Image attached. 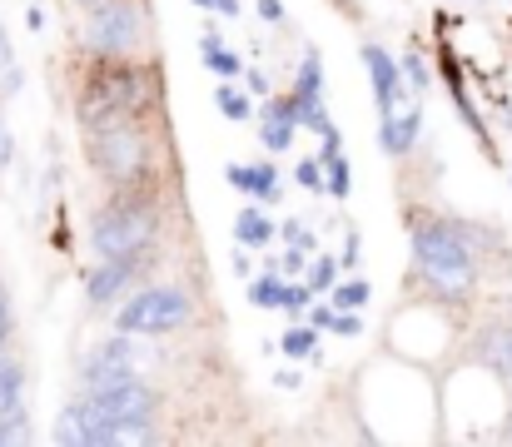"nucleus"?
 Here are the masks:
<instances>
[{"instance_id": "nucleus-25", "label": "nucleus", "mask_w": 512, "mask_h": 447, "mask_svg": "<svg viewBox=\"0 0 512 447\" xmlns=\"http://www.w3.org/2000/svg\"><path fill=\"white\" fill-rule=\"evenodd\" d=\"M309 284H314V294H319V289H334V284H339V264H334V259H314Z\"/></svg>"}, {"instance_id": "nucleus-13", "label": "nucleus", "mask_w": 512, "mask_h": 447, "mask_svg": "<svg viewBox=\"0 0 512 447\" xmlns=\"http://www.w3.org/2000/svg\"><path fill=\"white\" fill-rule=\"evenodd\" d=\"M383 149L388 154H408L413 140H418V110H408V115H383Z\"/></svg>"}, {"instance_id": "nucleus-26", "label": "nucleus", "mask_w": 512, "mask_h": 447, "mask_svg": "<svg viewBox=\"0 0 512 447\" xmlns=\"http://www.w3.org/2000/svg\"><path fill=\"white\" fill-rule=\"evenodd\" d=\"M309 298H314V284H294V279L284 284V308H289V313H304Z\"/></svg>"}, {"instance_id": "nucleus-5", "label": "nucleus", "mask_w": 512, "mask_h": 447, "mask_svg": "<svg viewBox=\"0 0 512 447\" xmlns=\"http://www.w3.org/2000/svg\"><path fill=\"white\" fill-rule=\"evenodd\" d=\"M189 318V298L179 294V289H145V294H135L125 308H120V333H145V338H155V333H170Z\"/></svg>"}, {"instance_id": "nucleus-11", "label": "nucleus", "mask_w": 512, "mask_h": 447, "mask_svg": "<svg viewBox=\"0 0 512 447\" xmlns=\"http://www.w3.org/2000/svg\"><path fill=\"white\" fill-rule=\"evenodd\" d=\"M130 279H135V254H130V259H105V264L85 279V294H90V303H110Z\"/></svg>"}, {"instance_id": "nucleus-4", "label": "nucleus", "mask_w": 512, "mask_h": 447, "mask_svg": "<svg viewBox=\"0 0 512 447\" xmlns=\"http://www.w3.org/2000/svg\"><path fill=\"white\" fill-rule=\"evenodd\" d=\"M145 35V15L135 0H105L90 20H85V45L95 55H130Z\"/></svg>"}, {"instance_id": "nucleus-33", "label": "nucleus", "mask_w": 512, "mask_h": 447, "mask_svg": "<svg viewBox=\"0 0 512 447\" xmlns=\"http://www.w3.org/2000/svg\"><path fill=\"white\" fill-rule=\"evenodd\" d=\"M314 328H334V308H329V303L314 308Z\"/></svg>"}, {"instance_id": "nucleus-1", "label": "nucleus", "mask_w": 512, "mask_h": 447, "mask_svg": "<svg viewBox=\"0 0 512 447\" xmlns=\"http://www.w3.org/2000/svg\"><path fill=\"white\" fill-rule=\"evenodd\" d=\"M85 408V428H90V443H135L145 438V423L155 413V393L145 383H120V388H105V393H90Z\"/></svg>"}, {"instance_id": "nucleus-7", "label": "nucleus", "mask_w": 512, "mask_h": 447, "mask_svg": "<svg viewBox=\"0 0 512 447\" xmlns=\"http://www.w3.org/2000/svg\"><path fill=\"white\" fill-rule=\"evenodd\" d=\"M95 164L110 174V179H140L145 164H150V149H145V135L130 130V125H110V130H95Z\"/></svg>"}, {"instance_id": "nucleus-16", "label": "nucleus", "mask_w": 512, "mask_h": 447, "mask_svg": "<svg viewBox=\"0 0 512 447\" xmlns=\"http://www.w3.org/2000/svg\"><path fill=\"white\" fill-rule=\"evenodd\" d=\"M214 105H219V115H224V120H234V125H244V120L254 115V100H249V95H239L234 85H219V90H214Z\"/></svg>"}, {"instance_id": "nucleus-17", "label": "nucleus", "mask_w": 512, "mask_h": 447, "mask_svg": "<svg viewBox=\"0 0 512 447\" xmlns=\"http://www.w3.org/2000/svg\"><path fill=\"white\" fill-rule=\"evenodd\" d=\"M55 438H60V443H80V447H90L85 408H65V413H60V428H55Z\"/></svg>"}, {"instance_id": "nucleus-19", "label": "nucleus", "mask_w": 512, "mask_h": 447, "mask_svg": "<svg viewBox=\"0 0 512 447\" xmlns=\"http://www.w3.org/2000/svg\"><path fill=\"white\" fill-rule=\"evenodd\" d=\"M249 303L254 308H284V284L279 279H249Z\"/></svg>"}, {"instance_id": "nucleus-23", "label": "nucleus", "mask_w": 512, "mask_h": 447, "mask_svg": "<svg viewBox=\"0 0 512 447\" xmlns=\"http://www.w3.org/2000/svg\"><path fill=\"white\" fill-rule=\"evenodd\" d=\"M348 189H353V169H348V159H343V154H334V159H329V194L343 199Z\"/></svg>"}, {"instance_id": "nucleus-20", "label": "nucleus", "mask_w": 512, "mask_h": 447, "mask_svg": "<svg viewBox=\"0 0 512 447\" xmlns=\"http://www.w3.org/2000/svg\"><path fill=\"white\" fill-rule=\"evenodd\" d=\"M30 428H25V408H5L0 413V447L5 443H25Z\"/></svg>"}, {"instance_id": "nucleus-24", "label": "nucleus", "mask_w": 512, "mask_h": 447, "mask_svg": "<svg viewBox=\"0 0 512 447\" xmlns=\"http://www.w3.org/2000/svg\"><path fill=\"white\" fill-rule=\"evenodd\" d=\"M294 179H299L304 189H314V194H324V189H329V179H324V159H304V164L294 169Z\"/></svg>"}, {"instance_id": "nucleus-30", "label": "nucleus", "mask_w": 512, "mask_h": 447, "mask_svg": "<svg viewBox=\"0 0 512 447\" xmlns=\"http://www.w3.org/2000/svg\"><path fill=\"white\" fill-rule=\"evenodd\" d=\"M358 328H363V323L353 318V308H348V313H334V333H343V338H353Z\"/></svg>"}, {"instance_id": "nucleus-10", "label": "nucleus", "mask_w": 512, "mask_h": 447, "mask_svg": "<svg viewBox=\"0 0 512 447\" xmlns=\"http://www.w3.org/2000/svg\"><path fill=\"white\" fill-rule=\"evenodd\" d=\"M224 179H229L239 194L259 199V204L279 199V174H274L269 164H229V169H224Z\"/></svg>"}, {"instance_id": "nucleus-37", "label": "nucleus", "mask_w": 512, "mask_h": 447, "mask_svg": "<svg viewBox=\"0 0 512 447\" xmlns=\"http://www.w3.org/2000/svg\"><path fill=\"white\" fill-rule=\"evenodd\" d=\"M5 333H10V313H5V303H0V343H5Z\"/></svg>"}, {"instance_id": "nucleus-38", "label": "nucleus", "mask_w": 512, "mask_h": 447, "mask_svg": "<svg viewBox=\"0 0 512 447\" xmlns=\"http://www.w3.org/2000/svg\"><path fill=\"white\" fill-rule=\"evenodd\" d=\"M214 10H224V15H234V10H239V0H219Z\"/></svg>"}, {"instance_id": "nucleus-8", "label": "nucleus", "mask_w": 512, "mask_h": 447, "mask_svg": "<svg viewBox=\"0 0 512 447\" xmlns=\"http://www.w3.org/2000/svg\"><path fill=\"white\" fill-rule=\"evenodd\" d=\"M130 378H135V353H130V343H125V338L105 343V348L90 358V368H85V383H90V393L120 388V383H130Z\"/></svg>"}, {"instance_id": "nucleus-12", "label": "nucleus", "mask_w": 512, "mask_h": 447, "mask_svg": "<svg viewBox=\"0 0 512 447\" xmlns=\"http://www.w3.org/2000/svg\"><path fill=\"white\" fill-rule=\"evenodd\" d=\"M294 95H299L304 110H319V105H324V60H319L314 50H309L304 65H299V85H294Z\"/></svg>"}, {"instance_id": "nucleus-43", "label": "nucleus", "mask_w": 512, "mask_h": 447, "mask_svg": "<svg viewBox=\"0 0 512 447\" xmlns=\"http://www.w3.org/2000/svg\"><path fill=\"white\" fill-rule=\"evenodd\" d=\"M85 5H90V0H85Z\"/></svg>"}, {"instance_id": "nucleus-21", "label": "nucleus", "mask_w": 512, "mask_h": 447, "mask_svg": "<svg viewBox=\"0 0 512 447\" xmlns=\"http://www.w3.org/2000/svg\"><path fill=\"white\" fill-rule=\"evenodd\" d=\"M279 348H284L289 358H309V353H314V328H289V333L279 338Z\"/></svg>"}, {"instance_id": "nucleus-32", "label": "nucleus", "mask_w": 512, "mask_h": 447, "mask_svg": "<svg viewBox=\"0 0 512 447\" xmlns=\"http://www.w3.org/2000/svg\"><path fill=\"white\" fill-rule=\"evenodd\" d=\"M259 15L279 25V20H284V5H279V0H259Z\"/></svg>"}, {"instance_id": "nucleus-14", "label": "nucleus", "mask_w": 512, "mask_h": 447, "mask_svg": "<svg viewBox=\"0 0 512 447\" xmlns=\"http://www.w3.org/2000/svg\"><path fill=\"white\" fill-rule=\"evenodd\" d=\"M234 239H239V244H249V249H264V244L274 239V224H269V214L249 204V209L234 219Z\"/></svg>"}, {"instance_id": "nucleus-35", "label": "nucleus", "mask_w": 512, "mask_h": 447, "mask_svg": "<svg viewBox=\"0 0 512 447\" xmlns=\"http://www.w3.org/2000/svg\"><path fill=\"white\" fill-rule=\"evenodd\" d=\"M5 164H10V130L0 125V169H5Z\"/></svg>"}, {"instance_id": "nucleus-40", "label": "nucleus", "mask_w": 512, "mask_h": 447, "mask_svg": "<svg viewBox=\"0 0 512 447\" xmlns=\"http://www.w3.org/2000/svg\"><path fill=\"white\" fill-rule=\"evenodd\" d=\"M194 5H219V0H194Z\"/></svg>"}, {"instance_id": "nucleus-39", "label": "nucleus", "mask_w": 512, "mask_h": 447, "mask_svg": "<svg viewBox=\"0 0 512 447\" xmlns=\"http://www.w3.org/2000/svg\"><path fill=\"white\" fill-rule=\"evenodd\" d=\"M503 363H508V373H512V333H508V343H503Z\"/></svg>"}, {"instance_id": "nucleus-15", "label": "nucleus", "mask_w": 512, "mask_h": 447, "mask_svg": "<svg viewBox=\"0 0 512 447\" xmlns=\"http://www.w3.org/2000/svg\"><path fill=\"white\" fill-rule=\"evenodd\" d=\"M199 50H204V65H209V70H214L219 80H229V75H239V55L219 45V30H214V25L204 30V40H199Z\"/></svg>"}, {"instance_id": "nucleus-22", "label": "nucleus", "mask_w": 512, "mask_h": 447, "mask_svg": "<svg viewBox=\"0 0 512 447\" xmlns=\"http://www.w3.org/2000/svg\"><path fill=\"white\" fill-rule=\"evenodd\" d=\"M368 284H363V279H348V284H334V303H339V308H363V303H368Z\"/></svg>"}, {"instance_id": "nucleus-41", "label": "nucleus", "mask_w": 512, "mask_h": 447, "mask_svg": "<svg viewBox=\"0 0 512 447\" xmlns=\"http://www.w3.org/2000/svg\"><path fill=\"white\" fill-rule=\"evenodd\" d=\"M508 125H512V105H508Z\"/></svg>"}, {"instance_id": "nucleus-29", "label": "nucleus", "mask_w": 512, "mask_h": 447, "mask_svg": "<svg viewBox=\"0 0 512 447\" xmlns=\"http://www.w3.org/2000/svg\"><path fill=\"white\" fill-rule=\"evenodd\" d=\"M0 75H15V50H10V35L0 25Z\"/></svg>"}, {"instance_id": "nucleus-31", "label": "nucleus", "mask_w": 512, "mask_h": 447, "mask_svg": "<svg viewBox=\"0 0 512 447\" xmlns=\"http://www.w3.org/2000/svg\"><path fill=\"white\" fill-rule=\"evenodd\" d=\"M403 70H408V80H413L418 90L428 85V70H423V60H418V55H408V65H403Z\"/></svg>"}, {"instance_id": "nucleus-6", "label": "nucleus", "mask_w": 512, "mask_h": 447, "mask_svg": "<svg viewBox=\"0 0 512 447\" xmlns=\"http://www.w3.org/2000/svg\"><path fill=\"white\" fill-rule=\"evenodd\" d=\"M150 239H155V214L150 209H110L95 224V234H90V244H95L100 259H130Z\"/></svg>"}, {"instance_id": "nucleus-18", "label": "nucleus", "mask_w": 512, "mask_h": 447, "mask_svg": "<svg viewBox=\"0 0 512 447\" xmlns=\"http://www.w3.org/2000/svg\"><path fill=\"white\" fill-rule=\"evenodd\" d=\"M20 388H25L20 368L0 358V413H5V408H20Z\"/></svg>"}, {"instance_id": "nucleus-36", "label": "nucleus", "mask_w": 512, "mask_h": 447, "mask_svg": "<svg viewBox=\"0 0 512 447\" xmlns=\"http://www.w3.org/2000/svg\"><path fill=\"white\" fill-rule=\"evenodd\" d=\"M249 90H254V95H264V90H269V80H264L259 70H249Z\"/></svg>"}, {"instance_id": "nucleus-42", "label": "nucleus", "mask_w": 512, "mask_h": 447, "mask_svg": "<svg viewBox=\"0 0 512 447\" xmlns=\"http://www.w3.org/2000/svg\"><path fill=\"white\" fill-rule=\"evenodd\" d=\"M468 5H478V0H468Z\"/></svg>"}, {"instance_id": "nucleus-28", "label": "nucleus", "mask_w": 512, "mask_h": 447, "mask_svg": "<svg viewBox=\"0 0 512 447\" xmlns=\"http://www.w3.org/2000/svg\"><path fill=\"white\" fill-rule=\"evenodd\" d=\"M304 254H309V249H294V244H289V254L279 259V274H289V279L304 274Z\"/></svg>"}, {"instance_id": "nucleus-27", "label": "nucleus", "mask_w": 512, "mask_h": 447, "mask_svg": "<svg viewBox=\"0 0 512 447\" xmlns=\"http://www.w3.org/2000/svg\"><path fill=\"white\" fill-rule=\"evenodd\" d=\"M284 244H294V249H314V234H309L304 224L289 219V224H284Z\"/></svg>"}, {"instance_id": "nucleus-34", "label": "nucleus", "mask_w": 512, "mask_h": 447, "mask_svg": "<svg viewBox=\"0 0 512 447\" xmlns=\"http://www.w3.org/2000/svg\"><path fill=\"white\" fill-rule=\"evenodd\" d=\"M339 264H348V269L358 264V239H353V234H348V244H343V259H339Z\"/></svg>"}, {"instance_id": "nucleus-3", "label": "nucleus", "mask_w": 512, "mask_h": 447, "mask_svg": "<svg viewBox=\"0 0 512 447\" xmlns=\"http://www.w3.org/2000/svg\"><path fill=\"white\" fill-rule=\"evenodd\" d=\"M140 95H145V80L140 70L120 65L110 75H100L90 90H85V105H80V120L90 130H110V125H130V115L140 110Z\"/></svg>"}, {"instance_id": "nucleus-2", "label": "nucleus", "mask_w": 512, "mask_h": 447, "mask_svg": "<svg viewBox=\"0 0 512 447\" xmlns=\"http://www.w3.org/2000/svg\"><path fill=\"white\" fill-rule=\"evenodd\" d=\"M413 259L438 294H468L473 284V249L453 224H423L413 234Z\"/></svg>"}, {"instance_id": "nucleus-9", "label": "nucleus", "mask_w": 512, "mask_h": 447, "mask_svg": "<svg viewBox=\"0 0 512 447\" xmlns=\"http://www.w3.org/2000/svg\"><path fill=\"white\" fill-rule=\"evenodd\" d=\"M363 70H368V80H373L378 110H383V115H398V65H393L378 45H363Z\"/></svg>"}]
</instances>
